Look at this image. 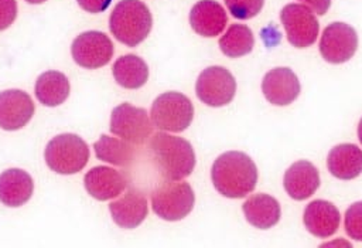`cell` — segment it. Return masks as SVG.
Here are the masks:
<instances>
[{
	"instance_id": "30bf717a",
	"label": "cell",
	"mask_w": 362,
	"mask_h": 248,
	"mask_svg": "<svg viewBox=\"0 0 362 248\" xmlns=\"http://www.w3.org/2000/svg\"><path fill=\"white\" fill-rule=\"evenodd\" d=\"M113 43L102 31H85L75 37L71 45L74 61L82 68H100L113 57Z\"/></svg>"
},
{
	"instance_id": "cb8c5ba5",
	"label": "cell",
	"mask_w": 362,
	"mask_h": 248,
	"mask_svg": "<svg viewBox=\"0 0 362 248\" xmlns=\"http://www.w3.org/2000/svg\"><path fill=\"white\" fill-rule=\"evenodd\" d=\"M95 154L99 160L115 166H129L134 156V147L122 137L102 135L93 145Z\"/></svg>"
},
{
	"instance_id": "5b68a950",
	"label": "cell",
	"mask_w": 362,
	"mask_h": 248,
	"mask_svg": "<svg viewBox=\"0 0 362 248\" xmlns=\"http://www.w3.org/2000/svg\"><path fill=\"white\" fill-rule=\"evenodd\" d=\"M194 203L195 196L187 181L165 180L151 193L153 211L167 221H178L187 217Z\"/></svg>"
},
{
	"instance_id": "9c48e42d",
	"label": "cell",
	"mask_w": 362,
	"mask_h": 248,
	"mask_svg": "<svg viewBox=\"0 0 362 248\" xmlns=\"http://www.w3.org/2000/svg\"><path fill=\"white\" fill-rule=\"evenodd\" d=\"M280 20L291 45L304 48L315 43L320 24L314 13L305 4H286L280 11Z\"/></svg>"
},
{
	"instance_id": "44dd1931",
	"label": "cell",
	"mask_w": 362,
	"mask_h": 248,
	"mask_svg": "<svg viewBox=\"0 0 362 248\" xmlns=\"http://www.w3.org/2000/svg\"><path fill=\"white\" fill-rule=\"evenodd\" d=\"M246 220L256 228L267 230L280 220V204L269 194H253L242 205Z\"/></svg>"
},
{
	"instance_id": "52a82bcc",
	"label": "cell",
	"mask_w": 362,
	"mask_h": 248,
	"mask_svg": "<svg viewBox=\"0 0 362 248\" xmlns=\"http://www.w3.org/2000/svg\"><path fill=\"white\" fill-rule=\"evenodd\" d=\"M109 129L115 136L126 142L141 145L151 135L153 123L146 109L123 102L112 111Z\"/></svg>"
},
{
	"instance_id": "6da1fadb",
	"label": "cell",
	"mask_w": 362,
	"mask_h": 248,
	"mask_svg": "<svg viewBox=\"0 0 362 248\" xmlns=\"http://www.w3.org/2000/svg\"><path fill=\"white\" fill-rule=\"evenodd\" d=\"M215 188L225 197L242 198L253 191L257 183V167L243 152L232 150L215 159L211 170Z\"/></svg>"
},
{
	"instance_id": "7402d4cb",
	"label": "cell",
	"mask_w": 362,
	"mask_h": 248,
	"mask_svg": "<svg viewBox=\"0 0 362 248\" xmlns=\"http://www.w3.org/2000/svg\"><path fill=\"white\" fill-rule=\"evenodd\" d=\"M116 82L127 89H137L148 79V67L143 58L136 54L119 57L112 68Z\"/></svg>"
},
{
	"instance_id": "e0dca14e",
	"label": "cell",
	"mask_w": 362,
	"mask_h": 248,
	"mask_svg": "<svg viewBox=\"0 0 362 248\" xmlns=\"http://www.w3.org/2000/svg\"><path fill=\"white\" fill-rule=\"evenodd\" d=\"M283 184L291 198L305 200L320 187V173L311 162L298 160L286 170Z\"/></svg>"
},
{
	"instance_id": "83f0119b",
	"label": "cell",
	"mask_w": 362,
	"mask_h": 248,
	"mask_svg": "<svg viewBox=\"0 0 362 248\" xmlns=\"http://www.w3.org/2000/svg\"><path fill=\"white\" fill-rule=\"evenodd\" d=\"M17 17L16 0H0V31L11 26Z\"/></svg>"
},
{
	"instance_id": "4316f807",
	"label": "cell",
	"mask_w": 362,
	"mask_h": 248,
	"mask_svg": "<svg viewBox=\"0 0 362 248\" xmlns=\"http://www.w3.org/2000/svg\"><path fill=\"white\" fill-rule=\"evenodd\" d=\"M345 231L356 241H362V201H356L348 207L345 213Z\"/></svg>"
},
{
	"instance_id": "7a4b0ae2",
	"label": "cell",
	"mask_w": 362,
	"mask_h": 248,
	"mask_svg": "<svg viewBox=\"0 0 362 248\" xmlns=\"http://www.w3.org/2000/svg\"><path fill=\"white\" fill-rule=\"evenodd\" d=\"M148 149L156 167L167 180H181L195 167V152L184 137L158 132L151 137Z\"/></svg>"
},
{
	"instance_id": "9a60e30c",
	"label": "cell",
	"mask_w": 362,
	"mask_h": 248,
	"mask_svg": "<svg viewBox=\"0 0 362 248\" xmlns=\"http://www.w3.org/2000/svg\"><path fill=\"white\" fill-rule=\"evenodd\" d=\"M86 191L96 200H110L117 197L126 187L127 179L119 170L107 166H96L83 177Z\"/></svg>"
},
{
	"instance_id": "f1b7e54d",
	"label": "cell",
	"mask_w": 362,
	"mask_h": 248,
	"mask_svg": "<svg viewBox=\"0 0 362 248\" xmlns=\"http://www.w3.org/2000/svg\"><path fill=\"white\" fill-rule=\"evenodd\" d=\"M76 1L85 11H89V13H102L112 3V0H76Z\"/></svg>"
},
{
	"instance_id": "603a6c76",
	"label": "cell",
	"mask_w": 362,
	"mask_h": 248,
	"mask_svg": "<svg viewBox=\"0 0 362 248\" xmlns=\"http://www.w3.org/2000/svg\"><path fill=\"white\" fill-rule=\"evenodd\" d=\"M69 81L59 71H45L35 82V96L45 106L61 105L69 95Z\"/></svg>"
},
{
	"instance_id": "ba28073f",
	"label": "cell",
	"mask_w": 362,
	"mask_h": 248,
	"mask_svg": "<svg viewBox=\"0 0 362 248\" xmlns=\"http://www.w3.org/2000/svg\"><path fill=\"white\" fill-rule=\"evenodd\" d=\"M195 92L204 103L219 108L228 105L236 92V81L229 69L214 65L205 68L195 84Z\"/></svg>"
},
{
	"instance_id": "484cf974",
	"label": "cell",
	"mask_w": 362,
	"mask_h": 248,
	"mask_svg": "<svg viewBox=\"0 0 362 248\" xmlns=\"http://www.w3.org/2000/svg\"><path fill=\"white\" fill-rule=\"evenodd\" d=\"M225 4L235 18L247 20L260 13L264 0H225Z\"/></svg>"
},
{
	"instance_id": "ffe728a7",
	"label": "cell",
	"mask_w": 362,
	"mask_h": 248,
	"mask_svg": "<svg viewBox=\"0 0 362 248\" xmlns=\"http://www.w3.org/2000/svg\"><path fill=\"white\" fill-rule=\"evenodd\" d=\"M327 166L329 173L337 179H355L362 173V149L356 145L341 143L328 153Z\"/></svg>"
},
{
	"instance_id": "8fae6325",
	"label": "cell",
	"mask_w": 362,
	"mask_h": 248,
	"mask_svg": "<svg viewBox=\"0 0 362 248\" xmlns=\"http://www.w3.org/2000/svg\"><path fill=\"white\" fill-rule=\"evenodd\" d=\"M358 48V34L346 23L335 21L325 27L320 40V52L331 64H342L351 60Z\"/></svg>"
},
{
	"instance_id": "1f68e13d",
	"label": "cell",
	"mask_w": 362,
	"mask_h": 248,
	"mask_svg": "<svg viewBox=\"0 0 362 248\" xmlns=\"http://www.w3.org/2000/svg\"><path fill=\"white\" fill-rule=\"evenodd\" d=\"M27 3H30V4H41V3H44L45 0H25Z\"/></svg>"
},
{
	"instance_id": "3957f363",
	"label": "cell",
	"mask_w": 362,
	"mask_h": 248,
	"mask_svg": "<svg viewBox=\"0 0 362 248\" xmlns=\"http://www.w3.org/2000/svg\"><path fill=\"white\" fill-rule=\"evenodd\" d=\"M153 17L148 7L140 0H122L110 13L109 30L124 45L136 47L151 31Z\"/></svg>"
},
{
	"instance_id": "5bb4252c",
	"label": "cell",
	"mask_w": 362,
	"mask_h": 248,
	"mask_svg": "<svg viewBox=\"0 0 362 248\" xmlns=\"http://www.w3.org/2000/svg\"><path fill=\"white\" fill-rule=\"evenodd\" d=\"M109 211L119 227L136 228L147 217V198L140 190L130 187L123 196L109 204Z\"/></svg>"
},
{
	"instance_id": "d4e9b609",
	"label": "cell",
	"mask_w": 362,
	"mask_h": 248,
	"mask_svg": "<svg viewBox=\"0 0 362 248\" xmlns=\"http://www.w3.org/2000/svg\"><path fill=\"white\" fill-rule=\"evenodd\" d=\"M255 45L252 30L245 24H230L226 33L219 38L221 51L230 58L246 55Z\"/></svg>"
},
{
	"instance_id": "7c38bea8",
	"label": "cell",
	"mask_w": 362,
	"mask_h": 248,
	"mask_svg": "<svg viewBox=\"0 0 362 248\" xmlns=\"http://www.w3.org/2000/svg\"><path fill=\"white\" fill-rule=\"evenodd\" d=\"M31 96L21 89H7L0 92V128L17 130L25 126L34 115Z\"/></svg>"
},
{
	"instance_id": "277c9868",
	"label": "cell",
	"mask_w": 362,
	"mask_h": 248,
	"mask_svg": "<svg viewBox=\"0 0 362 248\" xmlns=\"http://www.w3.org/2000/svg\"><path fill=\"white\" fill-rule=\"evenodd\" d=\"M48 167L59 174L81 171L89 159V147L75 133H61L52 137L44 152Z\"/></svg>"
},
{
	"instance_id": "4dcf8cb0",
	"label": "cell",
	"mask_w": 362,
	"mask_h": 248,
	"mask_svg": "<svg viewBox=\"0 0 362 248\" xmlns=\"http://www.w3.org/2000/svg\"><path fill=\"white\" fill-rule=\"evenodd\" d=\"M358 137H359V142L362 143V119L359 120V125H358Z\"/></svg>"
},
{
	"instance_id": "f546056e",
	"label": "cell",
	"mask_w": 362,
	"mask_h": 248,
	"mask_svg": "<svg viewBox=\"0 0 362 248\" xmlns=\"http://www.w3.org/2000/svg\"><path fill=\"white\" fill-rule=\"evenodd\" d=\"M303 1L313 13H317L320 16L325 14L331 6V0H300Z\"/></svg>"
},
{
	"instance_id": "d6986e66",
	"label": "cell",
	"mask_w": 362,
	"mask_h": 248,
	"mask_svg": "<svg viewBox=\"0 0 362 248\" xmlns=\"http://www.w3.org/2000/svg\"><path fill=\"white\" fill-rule=\"evenodd\" d=\"M34 191L31 176L21 169H8L0 174V201L7 207L25 204Z\"/></svg>"
},
{
	"instance_id": "4fadbf2b",
	"label": "cell",
	"mask_w": 362,
	"mask_h": 248,
	"mask_svg": "<svg viewBox=\"0 0 362 248\" xmlns=\"http://www.w3.org/2000/svg\"><path fill=\"white\" fill-rule=\"evenodd\" d=\"M300 88L297 75L286 67L270 69L262 81L263 95L269 102L279 106L291 103L298 96Z\"/></svg>"
},
{
	"instance_id": "ac0fdd59",
	"label": "cell",
	"mask_w": 362,
	"mask_h": 248,
	"mask_svg": "<svg viewBox=\"0 0 362 248\" xmlns=\"http://www.w3.org/2000/svg\"><path fill=\"white\" fill-rule=\"evenodd\" d=\"M303 221L313 235L328 238L337 232L341 222V214L332 203L327 200H314L305 207Z\"/></svg>"
},
{
	"instance_id": "8992f818",
	"label": "cell",
	"mask_w": 362,
	"mask_h": 248,
	"mask_svg": "<svg viewBox=\"0 0 362 248\" xmlns=\"http://www.w3.org/2000/svg\"><path fill=\"white\" fill-rule=\"evenodd\" d=\"M151 122L161 130L182 132L194 118V106L188 96L170 91L158 95L151 105Z\"/></svg>"
},
{
	"instance_id": "2e32d148",
	"label": "cell",
	"mask_w": 362,
	"mask_h": 248,
	"mask_svg": "<svg viewBox=\"0 0 362 248\" xmlns=\"http://www.w3.org/2000/svg\"><path fill=\"white\" fill-rule=\"evenodd\" d=\"M228 23L225 9L215 0H199L189 11L192 30L202 37H215L223 31Z\"/></svg>"
}]
</instances>
